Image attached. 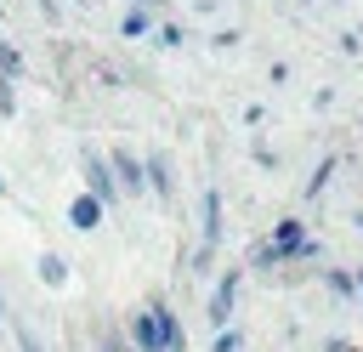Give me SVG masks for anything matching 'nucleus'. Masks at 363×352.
Wrapping results in <instances>:
<instances>
[{
    "instance_id": "obj_1",
    "label": "nucleus",
    "mask_w": 363,
    "mask_h": 352,
    "mask_svg": "<svg viewBox=\"0 0 363 352\" xmlns=\"http://www.w3.org/2000/svg\"><path fill=\"white\" fill-rule=\"evenodd\" d=\"M233 295H238V273H227L216 284V301H210V324H227L233 318Z\"/></svg>"
},
{
    "instance_id": "obj_2",
    "label": "nucleus",
    "mask_w": 363,
    "mask_h": 352,
    "mask_svg": "<svg viewBox=\"0 0 363 352\" xmlns=\"http://www.w3.org/2000/svg\"><path fill=\"white\" fill-rule=\"evenodd\" d=\"M85 182H91V199H96V204H113V176H108V165L91 159V165H85Z\"/></svg>"
},
{
    "instance_id": "obj_3",
    "label": "nucleus",
    "mask_w": 363,
    "mask_h": 352,
    "mask_svg": "<svg viewBox=\"0 0 363 352\" xmlns=\"http://www.w3.org/2000/svg\"><path fill=\"white\" fill-rule=\"evenodd\" d=\"M68 216H74V227H96V221H102V204L85 193V199H74V210H68Z\"/></svg>"
},
{
    "instance_id": "obj_4",
    "label": "nucleus",
    "mask_w": 363,
    "mask_h": 352,
    "mask_svg": "<svg viewBox=\"0 0 363 352\" xmlns=\"http://www.w3.org/2000/svg\"><path fill=\"white\" fill-rule=\"evenodd\" d=\"M136 346H142V352H159V324H153V312L136 318Z\"/></svg>"
},
{
    "instance_id": "obj_5",
    "label": "nucleus",
    "mask_w": 363,
    "mask_h": 352,
    "mask_svg": "<svg viewBox=\"0 0 363 352\" xmlns=\"http://www.w3.org/2000/svg\"><path fill=\"white\" fill-rule=\"evenodd\" d=\"M11 74H23V57H17V51L0 40V79H11Z\"/></svg>"
},
{
    "instance_id": "obj_6",
    "label": "nucleus",
    "mask_w": 363,
    "mask_h": 352,
    "mask_svg": "<svg viewBox=\"0 0 363 352\" xmlns=\"http://www.w3.org/2000/svg\"><path fill=\"white\" fill-rule=\"evenodd\" d=\"M119 176H125V187H136V182H142V170H136V159H130V153H119Z\"/></svg>"
},
{
    "instance_id": "obj_7",
    "label": "nucleus",
    "mask_w": 363,
    "mask_h": 352,
    "mask_svg": "<svg viewBox=\"0 0 363 352\" xmlns=\"http://www.w3.org/2000/svg\"><path fill=\"white\" fill-rule=\"evenodd\" d=\"M125 34H147V11H130L125 17Z\"/></svg>"
},
{
    "instance_id": "obj_8",
    "label": "nucleus",
    "mask_w": 363,
    "mask_h": 352,
    "mask_svg": "<svg viewBox=\"0 0 363 352\" xmlns=\"http://www.w3.org/2000/svg\"><path fill=\"white\" fill-rule=\"evenodd\" d=\"M216 352H238V335H233V329H221V341H216Z\"/></svg>"
},
{
    "instance_id": "obj_9",
    "label": "nucleus",
    "mask_w": 363,
    "mask_h": 352,
    "mask_svg": "<svg viewBox=\"0 0 363 352\" xmlns=\"http://www.w3.org/2000/svg\"><path fill=\"white\" fill-rule=\"evenodd\" d=\"M0 108H11V97H6V85H0Z\"/></svg>"
},
{
    "instance_id": "obj_10",
    "label": "nucleus",
    "mask_w": 363,
    "mask_h": 352,
    "mask_svg": "<svg viewBox=\"0 0 363 352\" xmlns=\"http://www.w3.org/2000/svg\"><path fill=\"white\" fill-rule=\"evenodd\" d=\"M23 352H40V346H34V341H28V335H23Z\"/></svg>"
},
{
    "instance_id": "obj_11",
    "label": "nucleus",
    "mask_w": 363,
    "mask_h": 352,
    "mask_svg": "<svg viewBox=\"0 0 363 352\" xmlns=\"http://www.w3.org/2000/svg\"><path fill=\"white\" fill-rule=\"evenodd\" d=\"M136 6H153V0H136Z\"/></svg>"
}]
</instances>
